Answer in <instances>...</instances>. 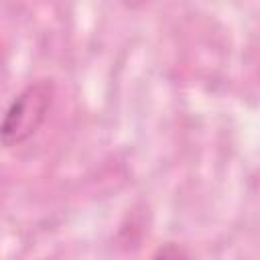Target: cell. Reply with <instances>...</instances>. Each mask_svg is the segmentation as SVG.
<instances>
[{
	"label": "cell",
	"instance_id": "obj_1",
	"mask_svg": "<svg viewBox=\"0 0 260 260\" xmlns=\"http://www.w3.org/2000/svg\"><path fill=\"white\" fill-rule=\"evenodd\" d=\"M55 100L53 79H35L24 85L0 116V146L14 148L28 142L45 124Z\"/></svg>",
	"mask_w": 260,
	"mask_h": 260
}]
</instances>
